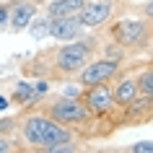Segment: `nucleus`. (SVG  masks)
<instances>
[{"label":"nucleus","mask_w":153,"mask_h":153,"mask_svg":"<svg viewBox=\"0 0 153 153\" xmlns=\"http://www.w3.org/2000/svg\"><path fill=\"white\" fill-rule=\"evenodd\" d=\"M81 101L88 106V112L94 117H104L114 109V99H112V91L106 83H99V86H86V94L81 96Z\"/></svg>","instance_id":"423d86ee"},{"label":"nucleus","mask_w":153,"mask_h":153,"mask_svg":"<svg viewBox=\"0 0 153 153\" xmlns=\"http://www.w3.org/2000/svg\"><path fill=\"white\" fill-rule=\"evenodd\" d=\"M151 39L148 18H125L112 24V42H117L125 49H140Z\"/></svg>","instance_id":"f03ea898"},{"label":"nucleus","mask_w":153,"mask_h":153,"mask_svg":"<svg viewBox=\"0 0 153 153\" xmlns=\"http://www.w3.org/2000/svg\"><path fill=\"white\" fill-rule=\"evenodd\" d=\"M8 16H10V10H8V5H0V26L8 21Z\"/></svg>","instance_id":"f3484780"},{"label":"nucleus","mask_w":153,"mask_h":153,"mask_svg":"<svg viewBox=\"0 0 153 153\" xmlns=\"http://www.w3.org/2000/svg\"><path fill=\"white\" fill-rule=\"evenodd\" d=\"M120 62L122 60H112V57H104V60H94V62H86L81 68V75L78 81L81 86H99V83H109L120 73Z\"/></svg>","instance_id":"39448f33"},{"label":"nucleus","mask_w":153,"mask_h":153,"mask_svg":"<svg viewBox=\"0 0 153 153\" xmlns=\"http://www.w3.org/2000/svg\"><path fill=\"white\" fill-rule=\"evenodd\" d=\"M137 81V94H145V96H153V68H145L140 73V78Z\"/></svg>","instance_id":"ddd939ff"},{"label":"nucleus","mask_w":153,"mask_h":153,"mask_svg":"<svg viewBox=\"0 0 153 153\" xmlns=\"http://www.w3.org/2000/svg\"><path fill=\"white\" fill-rule=\"evenodd\" d=\"M47 114L52 117V120L62 122V125H86V122H91V117L94 114L88 112V106L83 104L81 99H60V101H55V104L47 106Z\"/></svg>","instance_id":"20e7f679"},{"label":"nucleus","mask_w":153,"mask_h":153,"mask_svg":"<svg viewBox=\"0 0 153 153\" xmlns=\"http://www.w3.org/2000/svg\"><path fill=\"white\" fill-rule=\"evenodd\" d=\"M36 96H39L36 88H34L31 83H26V81H21L16 88H13V101H16V104H31V101H36Z\"/></svg>","instance_id":"f8f14e48"},{"label":"nucleus","mask_w":153,"mask_h":153,"mask_svg":"<svg viewBox=\"0 0 153 153\" xmlns=\"http://www.w3.org/2000/svg\"><path fill=\"white\" fill-rule=\"evenodd\" d=\"M83 31V24L78 21V16H62V18H49V36L60 42L78 39Z\"/></svg>","instance_id":"6e6552de"},{"label":"nucleus","mask_w":153,"mask_h":153,"mask_svg":"<svg viewBox=\"0 0 153 153\" xmlns=\"http://www.w3.org/2000/svg\"><path fill=\"white\" fill-rule=\"evenodd\" d=\"M145 16H148V21H153V0L145 5Z\"/></svg>","instance_id":"6ab92c4d"},{"label":"nucleus","mask_w":153,"mask_h":153,"mask_svg":"<svg viewBox=\"0 0 153 153\" xmlns=\"http://www.w3.org/2000/svg\"><path fill=\"white\" fill-rule=\"evenodd\" d=\"M5 106H8V99H3V96H0V109H5Z\"/></svg>","instance_id":"aec40b11"},{"label":"nucleus","mask_w":153,"mask_h":153,"mask_svg":"<svg viewBox=\"0 0 153 153\" xmlns=\"http://www.w3.org/2000/svg\"><path fill=\"white\" fill-rule=\"evenodd\" d=\"M106 55L112 57V60H122V57H125V47H120V44L114 42V44H109V49H106Z\"/></svg>","instance_id":"dca6fc26"},{"label":"nucleus","mask_w":153,"mask_h":153,"mask_svg":"<svg viewBox=\"0 0 153 153\" xmlns=\"http://www.w3.org/2000/svg\"><path fill=\"white\" fill-rule=\"evenodd\" d=\"M91 52H94V44L86 39L78 42H65L62 47L55 52V68L62 75H73V73H81V68L91 60Z\"/></svg>","instance_id":"7ed1b4c3"},{"label":"nucleus","mask_w":153,"mask_h":153,"mask_svg":"<svg viewBox=\"0 0 153 153\" xmlns=\"http://www.w3.org/2000/svg\"><path fill=\"white\" fill-rule=\"evenodd\" d=\"M34 16H36V3H16V8L8 16V24L13 31H24L34 21Z\"/></svg>","instance_id":"1a4fd4ad"},{"label":"nucleus","mask_w":153,"mask_h":153,"mask_svg":"<svg viewBox=\"0 0 153 153\" xmlns=\"http://www.w3.org/2000/svg\"><path fill=\"white\" fill-rule=\"evenodd\" d=\"M21 132H24V140L39 151H55L60 145L73 143V130L62 122L52 120V117H44V114H29L24 122H21Z\"/></svg>","instance_id":"f257e3e1"},{"label":"nucleus","mask_w":153,"mask_h":153,"mask_svg":"<svg viewBox=\"0 0 153 153\" xmlns=\"http://www.w3.org/2000/svg\"><path fill=\"white\" fill-rule=\"evenodd\" d=\"M109 16H112V3L109 0H88L78 10V21L83 24V29H96V26L106 24Z\"/></svg>","instance_id":"0eeeda50"},{"label":"nucleus","mask_w":153,"mask_h":153,"mask_svg":"<svg viewBox=\"0 0 153 153\" xmlns=\"http://www.w3.org/2000/svg\"><path fill=\"white\" fill-rule=\"evenodd\" d=\"M31 26V34L36 36V39H42V36H49V18H42V21H36V24H29Z\"/></svg>","instance_id":"4468645a"},{"label":"nucleus","mask_w":153,"mask_h":153,"mask_svg":"<svg viewBox=\"0 0 153 153\" xmlns=\"http://www.w3.org/2000/svg\"><path fill=\"white\" fill-rule=\"evenodd\" d=\"M86 0H52L47 5L49 18H62V16H78V10L83 8Z\"/></svg>","instance_id":"9d476101"},{"label":"nucleus","mask_w":153,"mask_h":153,"mask_svg":"<svg viewBox=\"0 0 153 153\" xmlns=\"http://www.w3.org/2000/svg\"><path fill=\"white\" fill-rule=\"evenodd\" d=\"M8 151H10L8 140H5V137H0V153H8Z\"/></svg>","instance_id":"a211bd4d"},{"label":"nucleus","mask_w":153,"mask_h":153,"mask_svg":"<svg viewBox=\"0 0 153 153\" xmlns=\"http://www.w3.org/2000/svg\"><path fill=\"white\" fill-rule=\"evenodd\" d=\"M130 151L135 153H153V140H140V143H132Z\"/></svg>","instance_id":"2eb2a0df"},{"label":"nucleus","mask_w":153,"mask_h":153,"mask_svg":"<svg viewBox=\"0 0 153 153\" xmlns=\"http://www.w3.org/2000/svg\"><path fill=\"white\" fill-rule=\"evenodd\" d=\"M151 57H153V55H151Z\"/></svg>","instance_id":"412c9836"},{"label":"nucleus","mask_w":153,"mask_h":153,"mask_svg":"<svg viewBox=\"0 0 153 153\" xmlns=\"http://www.w3.org/2000/svg\"><path fill=\"white\" fill-rule=\"evenodd\" d=\"M137 96V81L135 78H122L114 88L112 99H114V106H127L132 99Z\"/></svg>","instance_id":"9b49d317"}]
</instances>
